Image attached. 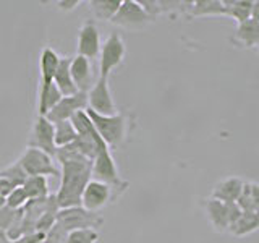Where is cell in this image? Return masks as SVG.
Wrapping results in <instances>:
<instances>
[{
  "instance_id": "obj_28",
  "label": "cell",
  "mask_w": 259,
  "mask_h": 243,
  "mask_svg": "<svg viewBox=\"0 0 259 243\" xmlns=\"http://www.w3.org/2000/svg\"><path fill=\"white\" fill-rule=\"evenodd\" d=\"M0 177L5 178V180L10 185H13L15 188H16V186H23V183L26 182V178H28L26 172L23 170V167L20 166L18 160H15L13 164L7 166V167H4L2 170H0Z\"/></svg>"
},
{
  "instance_id": "obj_12",
  "label": "cell",
  "mask_w": 259,
  "mask_h": 243,
  "mask_svg": "<svg viewBox=\"0 0 259 243\" xmlns=\"http://www.w3.org/2000/svg\"><path fill=\"white\" fill-rule=\"evenodd\" d=\"M101 31L94 20H88L78 31L76 55L86 57L88 60H94L101 52Z\"/></svg>"
},
{
  "instance_id": "obj_29",
  "label": "cell",
  "mask_w": 259,
  "mask_h": 243,
  "mask_svg": "<svg viewBox=\"0 0 259 243\" xmlns=\"http://www.w3.org/2000/svg\"><path fill=\"white\" fill-rule=\"evenodd\" d=\"M99 238L101 235L96 229H79V230L68 232L67 241L65 243H97Z\"/></svg>"
},
{
  "instance_id": "obj_24",
  "label": "cell",
  "mask_w": 259,
  "mask_h": 243,
  "mask_svg": "<svg viewBox=\"0 0 259 243\" xmlns=\"http://www.w3.org/2000/svg\"><path fill=\"white\" fill-rule=\"evenodd\" d=\"M76 136H78V133H76L75 127H73L71 120L55 122L54 124V140H55L57 149L73 144L76 140Z\"/></svg>"
},
{
  "instance_id": "obj_39",
  "label": "cell",
  "mask_w": 259,
  "mask_h": 243,
  "mask_svg": "<svg viewBox=\"0 0 259 243\" xmlns=\"http://www.w3.org/2000/svg\"><path fill=\"white\" fill-rule=\"evenodd\" d=\"M5 206V198L0 196V208H4Z\"/></svg>"
},
{
  "instance_id": "obj_34",
  "label": "cell",
  "mask_w": 259,
  "mask_h": 243,
  "mask_svg": "<svg viewBox=\"0 0 259 243\" xmlns=\"http://www.w3.org/2000/svg\"><path fill=\"white\" fill-rule=\"evenodd\" d=\"M251 198H253V213L259 216V183L251 182Z\"/></svg>"
},
{
  "instance_id": "obj_30",
  "label": "cell",
  "mask_w": 259,
  "mask_h": 243,
  "mask_svg": "<svg viewBox=\"0 0 259 243\" xmlns=\"http://www.w3.org/2000/svg\"><path fill=\"white\" fill-rule=\"evenodd\" d=\"M28 201H29V198L23 186H16V188H13L10 193H8V196L5 198V206L16 211V209H23L26 206Z\"/></svg>"
},
{
  "instance_id": "obj_20",
  "label": "cell",
  "mask_w": 259,
  "mask_h": 243,
  "mask_svg": "<svg viewBox=\"0 0 259 243\" xmlns=\"http://www.w3.org/2000/svg\"><path fill=\"white\" fill-rule=\"evenodd\" d=\"M60 91L57 89L54 83H47V85H39V96H37V115L46 117L49 112H51L59 101L62 99Z\"/></svg>"
},
{
  "instance_id": "obj_15",
  "label": "cell",
  "mask_w": 259,
  "mask_h": 243,
  "mask_svg": "<svg viewBox=\"0 0 259 243\" xmlns=\"http://www.w3.org/2000/svg\"><path fill=\"white\" fill-rule=\"evenodd\" d=\"M243 185H245V180H241L240 177H229L224 178V180L217 182L212 188V193H210V198L219 199L229 205V202H237V199L240 198Z\"/></svg>"
},
{
  "instance_id": "obj_6",
  "label": "cell",
  "mask_w": 259,
  "mask_h": 243,
  "mask_svg": "<svg viewBox=\"0 0 259 243\" xmlns=\"http://www.w3.org/2000/svg\"><path fill=\"white\" fill-rule=\"evenodd\" d=\"M59 224L65 232H73L79 229H96L104 224V217L99 213H89L81 206L60 209L57 216Z\"/></svg>"
},
{
  "instance_id": "obj_31",
  "label": "cell",
  "mask_w": 259,
  "mask_h": 243,
  "mask_svg": "<svg viewBox=\"0 0 259 243\" xmlns=\"http://www.w3.org/2000/svg\"><path fill=\"white\" fill-rule=\"evenodd\" d=\"M16 213H18V209H10V208H0V230L2 232H7L8 229H10L12 222L15 221V216Z\"/></svg>"
},
{
  "instance_id": "obj_36",
  "label": "cell",
  "mask_w": 259,
  "mask_h": 243,
  "mask_svg": "<svg viewBox=\"0 0 259 243\" xmlns=\"http://www.w3.org/2000/svg\"><path fill=\"white\" fill-rule=\"evenodd\" d=\"M13 188H15L13 185H10V183H8V182L5 180V178L0 177V196H2V198H7V196H8V193H10Z\"/></svg>"
},
{
  "instance_id": "obj_37",
  "label": "cell",
  "mask_w": 259,
  "mask_h": 243,
  "mask_svg": "<svg viewBox=\"0 0 259 243\" xmlns=\"http://www.w3.org/2000/svg\"><path fill=\"white\" fill-rule=\"evenodd\" d=\"M251 18L259 23V0L253 2V8H251Z\"/></svg>"
},
{
  "instance_id": "obj_23",
  "label": "cell",
  "mask_w": 259,
  "mask_h": 243,
  "mask_svg": "<svg viewBox=\"0 0 259 243\" xmlns=\"http://www.w3.org/2000/svg\"><path fill=\"white\" fill-rule=\"evenodd\" d=\"M121 0H89L88 5L91 8L96 20L110 21L118 12Z\"/></svg>"
},
{
  "instance_id": "obj_4",
  "label": "cell",
  "mask_w": 259,
  "mask_h": 243,
  "mask_svg": "<svg viewBox=\"0 0 259 243\" xmlns=\"http://www.w3.org/2000/svg\"><path fill=\"white\" fill-rule=\"evenodd\" d=\"M125 191L126 190L123 188H115L112 185L91 178L88 182L83 194H81V208L89 211V213H99L105 206H109L110 202H115Z\"/></svg>"
},
{
  "instance_id": "obj_40",
  "label": "cell",
  "mask_w": 259,
  "mask_h": 243,
  "mask_svg": "<svg viewBox=\"0 0 259 243\" xmlns=\"http://www.w3.org/2000/svg\"><path fill=\"white\" fill-rule=\"evenodd\" d=\"M257 49H259V44H257Z\"/></svg>"
},
{
  "instance_id": "obj_5",
  "label": "cell",
  "mask_w": 259,
  "mask_h": 243,
  "mask_svg": "<svg viewBox=\"0 0 259 243\" xmlns=\"http://www.w3.org/2000/svg\"><path fill=\"white\" fill-rule=\"evenodd\" d=\"M20 166L26 172L28 177H55L60 178V169L57 167L55 159L49 154L34 149V148H26L18 159Z\"/></svg>"
},
{
  "instance_id": "obj_19",
  "label": "cell",
  "mask_w": 259,
  "mask_h": 243,
  "mask_svg": "<svg viewBox=\"0 0 259 243\" xmlns=\"http://www.w3.org/2000/svg\"><path fill=\"white\" fill-rule=\"evenodd\" d=\"M70 65H71V57H62L59 68H57L55 76H54V85L57 86V89H59L62 96H73L79 93L75 83H73Z\"/></svg>"
},
{
  "instance_id": "obj_32",
  "label": "cell",
  "mask_w": 259,
  "mask_h": 243,
  "mask_svg": "<svg viewBox=\"0 0 259 243\" xmlns=\"http://www.w3.org/2000/svg\"><path fill=\"white\" fill-rule=\"evenodd\" d=\"M138 2H140V5L143 7V10L146 12V15H148L152 21H156L157 16H160L159 0H138Z\"/></svg>"
},
{
  "instance_id": "obj_18",
  "label": "cell",
  "mask_w": 259,
  "mask_h": 243,
  "mask_svg": "<svg viewBox=\"0 0 259 243\" xmlns=\"http://www.w3.org/2000/svg\"><path fill=\"white\" fill-rule=\"evenodd\" d=\"M62 57L57 54L52 47L46 46L39 55V70H40V85L54 83L55 71L59 68Z\"/></svg>"
},
{
  "instance_id": "obj_25",
  "label": "cell",
  "mask_w": 259,
  "mask_h": 243,
  "mask_svg": "<svg viewBox=\"0 0 259 243\" xmlns=\"http://www.w3.org/2000/svg\"><path fill=\"white\" fill-rule=\"evenodd\" d=\"M256 230H259V216L254 213H243L238 221L229 229L233 237H246Z\"/></svg>"
},
{
  "instance_id": "obj_35",
  "label": "cell",
  "mask_w": 259,
  "mask_h": 243,
  "mask_svg": "<svg viewBox=\"0 0 259 243\" xmlns=\"http://www.w3.org/2000/svg\"><path fill=\"white\" fill-rule=\"evenodd\" d=\"M81 4V0H59L57 7L60 12H73Z\"/></svg>"
},
{
  "instance_id": "obj_38",
  "label": "cell",
  "mask_w": 259,
  "mask_h": 243,
  "mask_svg": "<svg viewBox=\"0 0 259 243\" xmlns=\"http://www.w3.org/2000/svg\"><path fill=\"white\" fill-rule=\"evenodd\" d=\"M0 243H12L10 240L7 238V235H5V232H2L0 230Z\"/></svg>"
},
{
  "instance_id": "obj_17",
  "label": "cell",
  "mask_w": 259,
  "mask_h": 243,
  "mask_svg": "<svg viewBox=\"0 0 259 243\" xmlns=\"http://www.w3.org/2000/svg\"><path fill=\"white\" fill-rule=\"evenodd\" d=\"M232 43L238 47L243 49H253L257 47L259 44V23L254 21L253 18H249L246 21H243L237 24L232 36Z\"/></svg>"
},
{
  "instance_id": "obj_9",
  "label": "cell",
  "mask_w": 259,
  "mask_h": 243,
  "mask_svg": "<svg viewBox=\"0 0 259 243\" xmlns=\"http://www.w3.org/2000/svg\"><path fill=\"white\" fill-rule=\"evenodd\" d=\"M110 23L123 29L140 31L144 29L148 24H151L152 20L146 15L138 0H121L118 12L110 20Z\"/></svg>"
},
{
  "instance_id": "obj_2",
  "label": "cell",
  "mask_w": 259,
  "mask_h": 243,
  "mask_svg": "<svg viewBox=\"0 0 259 243\" xmlns=\"http://www.w3.org/2000/svg\"><path fill=\"white\" fill-rule=\"evenodd\" d=\"M86 113L91 118L96 132L109 146V149H117L126 141L130 130V117L126 113H115V115L104 117L93 112L91 109H86Z\"/></svg>"
},
{
  "instance_id": "obj_16",
  "label": "cell",
  "mask_w": 259,
  "mask_h": 243,
  "mask_svg": "<svg viewBox=\"0 0 259 243\" xmlns=\"http://www.w3.org/2000/svg\"><path fill=\"white\" fill-rule=\"evenodd\" d=\"M204 209H206V216L209 219L210 225L214 227V230L219 233H224L229 230V208H227L225 202L214 199V198H207L204 201Z\"/></svg>"
},
{
  "instance_id": "obj_1",
  "label": "cell",
  "mask_w": 259,
  "mask_h": 243,
  "mask_svg": "<svg viewBox=\"0 0 259 243\" xmlns=\"http://www.w3.org/2000/svg\"><path fill=\"white\" fill-rule=\"evenodd\" d=\"M60 162V188L55 193L57 205L60 209L81 206V194H83L88 182L91 180L93 160L84 157L75 144L59 148L55 157Z\"/></svg>"
},
{
  "instance_id": "obj_11",
  "label": "cell",
  "mask_w": 259,
  "mask_h": 243,
  "mask_svg": "<svg viewBox=\"0 0 259 243\" xmlns=\"http://www.w3.org/2000/svg\"><path fill=\"white\" fill-rule=\"evenodd\" d=\"M28 148H34L39 149L49 156L55 157L57 152V146L54 140V124L49 122L46 117L37 115L34 124H32V130L28 140Z\"/></svg>"
},
{
  "instance_id": "obj_13",
  "label": "cell",
  "mask_w": 259,
  "mask_h": 243,
  "mask_svg": "<svg viewBox=\"0 0 259 243\" xmlns=\"http://www.w3.org/2000/svg\"><path fill=\"white\" fill-rule=\"evenodd\" d=\"M88 109V94L86 93H76L73 96H63L59 101V104L47 113L46 118L49 122H63V120H71L73 115L81 110Z\"/></svg>"
},
{
  "instance_id": "obj_14",
  "label": "cell",
  "mask_w": 259,
  "mask_h": 243,
  "mask_svg": "<svg viewBox=\"0 0 259 243\" xmlns=\"http://www.w3.org/2000/svg\"><path fill=\"white\" fill-rule=\"evenodd\" d=\"M70 71H71L73 83H75L78 91L88 94V91L96 83L93 67H91V60H88L86 57H81V55L71 57Z\"/></svg>"
},
{
  "instance_id": "obj_26",
  "label": "cell",
  "mask_w": 259,
  "mask_h": 243,
  "mask_svg": "<svg viewBox=\"0 0 259 243\" xmlns=\"http://www.w3.org/2000/svg\"><path fill=\"white\" fill-rule=\"evenodd\" d=\"M29 199H44L49 196V183L46 177H28L23 183Z\"/></svg>"
},
{
  "instance_id": "obj_22",
  "label": "cell",
  "mask_w": 259,
  "mask_h": 243,
  "mask_svg": "<svg viewBox=\"0 0 259 243\" xmlns=\"http://www.w3.org/2000/svg\"><path fill=\"white\" fill-rule=\"evenodd\" d=\"M225 7V16L237 21V24L251 18L253 0H222Z\"/></svg>"
},
{
  "instance_id": "obj_21",
  "label": "cell",
  "mask_w": 259,
  "mask_h": 243,
  "mask_svg": "<svg viewBox=\"0 0 259 243\" xmlns=\"http://www.w3.org/2000/svg\"><path fill=\"white\" fill-rule=\"evenodd\" d=\"M201 16H225L222 0H193L188 18H201Z\"/></svg>"
},
{
  "instance_id": "obj_33",
  "label": "cell",
  "mask_w": 259,
  "mask_h": 243,
  "mask_svg": "<svg viewBox=\"0 0 259 243\" xmlns=\"http://www.w3.org/2000/svg\"><path fill=\"white\" fill-rule=\"evenodd\" d=\"M227 208H229V224L232 227L241 217L243 211L240 209V206L237 205V202H229V205H227ZM230 227H229V229H230Z\"/></svg>"
},
{
  "instance_id": "obj_10",
  "label": "cell",
  "mask_w": 259,
  "mask_h": 243,
  "mask_svg": "<svg viewBox=\"0 0 259 243\" xmlns=\"http://www.w3.org/2000/svg\"><path fill=\"white\" fill-rule=\"evenodd\" d=\"M88 109H91L93 112L99 113L104 117L115 115L117 105L113 101L110 86H109V78H97L94 86L88 91Z\"/></svg>"
},
{
  "instance_id": "obj_7",
  "label": "cell",
  "mask_w": 259,
  "mask_h": 243,
  "mask_svg": "<svg viewBox=\"0 0 259 243\" xmlns=\"http://www.w3.org/2000/svg\"><path fill=\"white\" fill-rule=\"evenodd\" d=\"M126 54L125 40L121 39L118 32L112 34L105 39V43L101 46L99 52V76L109 78L110 73L115 70L118 65H121Z\"/></svg>"
},
{
  "instance_id": "obj_8",
  "label": "cell",
  "mask_w": 259,
  "mask_h": 243,
  "mask_svg": "<svg viewBox=\"0 0 259 243\" xmlns=\"http://www.w3.org/2000/svg\"><path fill=\"white\" fill-rule=\"evenodd\" d=\"M91 178L97 182L112 185V186H115V188H123V190H128V185H130L126 180H123V178L120 177L118 167L115 164V159H113L110 149L99 152L93 159Z\"/></svg>"
},
{
  "instance_id": "obj_27",
  "label": "cell",
  "mask_w": 259,
  "mask_h": 243,
  "mask_svg": "<svg viewBox=\"0 0 259 243\" xmlns=\"http://www.w3.org/2000/svg\"><path fill=\"white\" fill-rule=\"evenodd\" d=\"M191 4L193 2H186V0H159L160 15H168L174 20L182 15L188 16Z\"/></svg>"
},
{
  "instance_id": "obj_3",
  "label": "cell",
  "mask_w": 259,
  "mask_h": 243,
  "mask_svg": "<svg viewBox=\"0 0 259 243\" xmlns=\"http://www.w3.org/2000/svg\"><path fill=\"white\" fill-rule=\"evenodd\" d=\"M71 124L76 130V140H75V144L76 149L83 154L84 157L88 159H94L97 154L109 149V146L104 143V140L99 136V133L96 132V128L93 125L91 118L86 113V110H81L78 113H75L71 118Z\"/></svg>"
}]
</instances>
